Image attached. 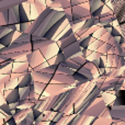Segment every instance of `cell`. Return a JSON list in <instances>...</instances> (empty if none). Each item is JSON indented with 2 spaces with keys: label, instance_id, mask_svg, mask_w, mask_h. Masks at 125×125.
I'll return each instance as SVG.
<instances>
[{
  "label": "cell",
  "instance_id": "20",
  "mask_svg": "<svg viewBox=\"0 0 125 125\" xmlns=\"http://www.w3.org/2000/svg\"><path fill=\"white\" fill-rule=\"evenodd\" d=\"M78 73H80L83 77H86L87 79L89 80V81H92L93 79H94V77H93V75H92V73H91L90 70H88L87 68H84L83 66H81L79 68V70H78Z\"/></svg>",
  "mask_w": 125,
  "mask_h": 125
},
{
  "label": "cell",
  "instance_id": "13",
  "mask_svg": "<svg viewBox=\"0 0 125 125\" xmlns=\"http://www.w3.org/2000/svg\"><path fill=\"white\" fill-rule=\"evenodd\" d=\"M15 32H17V31H15ZM15 32L14 31H10L8 34L2 36L1 39H0V45H1L2 47H8V46H10L11 44L13 43V36H14Z\"/></svg>",
  "mask_w": 125,
  "mask_h": 125
},
{
  "label": "cell",
  "instance_id": "8",
  "mask_svg": "<svg viewBox=\"0 0 125 125\" xmlns=\"http://www.w3.org/2000/svg\"><path fill=\"white\" fill-rule=\"evenodd\" d=\"M28 1H30V0H0V13L4 10H9L13 7L19 6V4H22Z\"/></svg>",
  "mask_w": 125,
  "mask_h": 125
},
{
  "label": "cell",
  "instance_id": "33",
  "mask_svg": "<svg viewBox=\"0 0 125 125\" xmlns=\"http://www.w3.org/2000/svg\"><path fill=\"white\" fill-rule=\"evenodd\" d=\"M50 2H54V1H56V0H48Z\"/></svg>",
  "mask_w": 125,
  "mask_h": 125
},
{
  "label": "cell",
  "instance_id": "15",
  "mask_svg": "<svg viewBox=\"0 0 125 125\" xmlns=\"http://www.w3.org/2000/svg\"><path fill=\"white\" fill-rule=\"evenodd\" d=\"M77 41H78L77 35H76V34L70 35V36L67 37V39L62 40V41H59V42H61V46H59V50H62V48L67 47V46H69V45H71V44L76 43Z\"/></svg>",
  "mask_w": 125,
  "mask_h": 125
},
{
  "label": "cell",
  "instance_id": "2",
  "mask_svg": "<svg viewBox=\"0 0 125 125\" xmlns=\"http://www.w3.org/2000/svg\"><path fill=\"white\" fill-rule=\"evenodd\" d=\"M64 17V11L62 10H55L53 9L51 11V13L45 18V19L42 21V23L37 26V29L32 33V41L34 40H39V39H42L43 35L58 21L59 19Z\"/></svg>",
  "mask_w": 125,
  "mask_h": 125
},
{
  "label": "cell",
  "instance_id": "31",
  "mask_svg": "<svg viewBox=\"0 0 125 125\" xmlns=\"http://www.w3.org/2000/svg\"><path fill=\"white\" fill-rule=\"evenodd\" d=\"M100 1H101V2H102V3H103V4H104V3H105V2H106V0H100Z\"/></svg>",
  "mask_w": 125,
  "mask_h": 125
},
{
  "label": "cell",
  "instance_id": "32",
  "mask_svg": "<svg viewBox=\"0 0 125 125\" xmlns=\"http://www.w3.org/2000/svg\"><path fill=\"white\" fill-rule=\"evenodd\" d=\"M0 125H7V123H6V122H2V123L0 124Z\"/></svg>",
  "mask_w": 125,
  "mask_h": 125
},
{
  "label": "cell",
  "instance_id": "25",
  "mask_svg": "<svg viewBox=\"0 0 125 125\" xmlns=\"http://www.w3.org/2000/svg\"><path fill=\"white\" fill-rule=\"evenodd\" d=\"M69 59H71L73 62H76V64H78L79 66H83L84 64L87 62V59L86 58H83L82 56H80V53L78 55H75V56H73L71 58H69Z\"/></svg>",
  "mask_w": 125,
  "mask_h": 125
},
{
  "label": "cell",
  "instance_id": "5",
  "mask_svg": "<svg viewBox=\"0 0 125 125\" xmlns=\"http://www.w3.org/2000/svg\"><path fill=\"white\" fill-rule=\"evenodd\" d=\"M62 54L65 55V57H66L67 59L71 58L73 56H75V55H78L80 53V51H81V47H80L79 45V42H76V43L71 44V45L67 46V47L62 48V50H59Z\"/></svg>",
  "mask_w": 125,
  "mask_h": 125
},
{
  "label": "cell",
  "instance_id": "12",
  "mask_svg": "<svg viewBox=\"0 0 125 125\" xmlns=\"http://www.w3.org/2000/svg\"><path fill=\"white\" fill-rule=\"evenodd\" d=\"M9 14V24H19V11H18V6L8 10Z\"/></svg>",
  "mask_w": 125,
  "mask_h": 125
},
{
  "label": "cell",
  "instance_id": "24",
  "mask_svg": "<svg viewBox=\"0 0 125 125\" xmlns=\"http://www.w3.org/2000/svg\"><path fill=\"white\" fill-rule=\"evenodd\" d=\"M9 24V14L8 10H4L0 13V26H4Z\"/></svg>",
  "mask_w": 125,
  "mask_h": 125
},
{
  "label": "cell",
  "instance_id": "6",
  "mask_svg": "<svg viewBox=\"0 0 125 125\" xmlns=\"http://www.w3.org/2000/svg\"><path fill=\"white\" fill-rule=\"evenodd\" d=\"M110 115L112 120H125V105L110 106Z\"/></svg>",
  "mask_w": 125,
  "mask_h": 125
},
{
  "label": "cell",
  "instance_id": "3",
  "mask_svg": "<svg viewBox=\"0 0 125 125\" xmlns=\"http://www.w3.org/2000/svg\"><path fill=\"white\" fill-rule=\"evenodd\" d=\"M106 106H108V104L105 103V101H104L103 99L98 98V99L94 100V103H92L86 111H84V112L80 113V114L83 115V116L99 117L100 115L104 112V110L106 109Z\"/></svg>",
  "mask_w": 125,
  "mask_h": 125
},
{
  "label": "cell",
  "instance_id": "28",
  "mask_svg": "<svg viewBox=\"0 0 125 125\" xmlns=\"http://www.w3.org/2000/svg\"><path fill=\"white\" fill-rule=\"evenodd\" d=\"M65 65H66L68 68H70L71 70H73V71H78V70H79V68L81 67V66H79L78 64L73 62L71 59H67V61L65 62Z\"/></svg>",
  "mask_w": 125,
  "mask_h": 125
},
{
  "label": "cell",
  "instance_id": "23",
  "mask_svg": "<svg viewBox=\"0 0 125 125\" xmlns=\"http://www.w3.org/2000/svg\"><path fill=\"white\" fill-rule=\"evenodd\" d=\"M40 71H42V73H50V75H54V73H56L57 71V65H47L46 67H44V68H42Z\"/></svg>",
  "mask_w": 125,
  "mask_h": 125
},
{
  "label": "cell",
  "instance_id": "18",
  "mask_svg": "<svg viewBox=\"0 0 125 125\" xmlns=\"http://www.w3.org/2000/svg\"><path fill=\"white\" fill-rule=\"evenodd\" d=\"M0 113L4 114V116H10L11 117L13 115V113H14V110H12V109L10 108V105L4 102L3 104L0 105Z\"/></svg>",
  "mask_w": 125,
  "mask_h": 125
},
{
  "label": "cell",
  "instance_id": "17",
  "mask_svg": "<svg viewBox=\"0 0 125 125\" xmlns=\"http://www.w3.org/2000/svg\"><path fill=\"white\" fill-rule=\"evenodd\" d=\"M88 4H89V10H90V14H92L95 10H98L99 8H101L102 6H104L100 0H89L88 1ZM91 17V15H90Z\"/></svg>",
  "mask_w": 125,
  "mask_h": 125
},
{
  "label": "cell",
  "instance_id": "11",
  "mask_svg": "<svg viewBox=\"0 0 125 125\" xmlns=\"http://www.w3.org/2000/svg\"><path fill=\"white\" fill-rule=\"evenodd\" d=\"M32 81H33V77H32V73H31V71H30V73H24L23 77H22L21 79L19 80L17 88H19V89L28 88V87L30 86L31 83H32Z\"/></svg>",
  "mask_w": 125,
  "mask_h": 125
},
{
  "label": "cell",
  "instance_id": "26",
  "mask_svg": "<svg viewBox=\"0 0 125 125\" xmlns=\"http://www.w3.org/2000/svg\"><path fill=\"white\" fill-rule=\"evenodd\" d=\"M66 61H67V58L65 57V55L59 51V52L57 53L56 56L54 57V65H57V66H58L59 64H62V62H65Z\"/></svg>",
  "mask_w": 125,
  "mask_h": 125
},
{
  "label": "cell",
  "instance_id": "4",
  "mask_svg": "<svg viewBox=\"0 0 125 125\" xmlns=\"http://www.w3.org/2000/svg\"><path fill=\"white\" fill-rule=\"evenodd\" d=\"M71 12H73V21L77 20H83L90 17V10L89 7L84 8L83 4H78V6L71 7Z\"/></svg>",
  "mask_w": 125,
  "mask_h": 125
},
{
  "label": "cell",
  "instance_id": "7",
  "mask_svg": "<svg viewBox=\"0 0 125 125\" xmlns=\"http://www.w3.org/2000/svg\"><path fill=\"white\" fill-rule=\"evenodd\" d=\"M66 21V18H65V15L62 18V19H59L58 21L56 22V23L54 24V25L52 26V28L50 29V30L47 31V32L45 33V34L43 35V37L42 39H45V40H53L54 39V36L57 34V31L61 29V26H62V22H65Z\"/></svg>",
  "mask_w": 125,
  "mask_h": 125
},
{
  "label": "cell",
  "instance_id": "10",
  "mask_svg": "<svg viewBox=\"0 0 125 125\" xmlns=\"http://www.w3.org/2000/svg\"><path fill=\"white\" fill-rule=\"evenodd\" d=\"M6 99V103L12 104L17 103L20 101V93H19V88H13L11 90H9V93L4 97Z\"/></svg>",
  "mask_w": 125,
  "mask_h": 125
},
{
  "label": "cell",
  "instance_id": "14",
  "mask_svg": "<svg viewBox=\"0 0 125 125\" xmlns=\"http://www.w3.org/2000/svg\"><path fill=\"white\" fill-rule=\"evenodd\" d=\"M115 100L112 105H125V89H121L120 91L114 93Z\"/></svg>",
  "mask_w": 125,
  "mask_h": 125
},
{
  "label": "cell",
  "instance_id": "27",
  "mask_svg": "<svg viewBox=\"0 0 125 125\" xmlns=\"http://www.w3.org/2000/svg\"><path fill=\"white\" fill-rule=\"evenodd\" d=\"M19 93H20V100L30 99V91H29V87L28 88L19 89Z\"/></svg>",
  "mask_w": 125,
  "mask_h": 125
},
{
  "label": "cell",
  "instance_id": "29",
  "mask_svg": "<svg viewBox=\"0 0 125 125\" xmlns=\"http://www.w3.org/2000/svg\"><path fill=\"white\" fill-rule=\"evenodd\" d=\"M32 114H33V116H34V120L36 121L41 115H43V112H42L41 110H39V109H32Z\"/></svg>",
  "mask_w": 125,
  "mask_h": 125
},
{
  "label": "cell",
  "instance_id": "22",
  "mask_svg": "<svg viewBox=\"0 0 125 125\" xmlns=\"http://www.w3.org/2000/svg\"><path fill=\"white\" fill-rule=\"evenodd\" d=\"M71 76H73V78L75 79L76 82H80V83H88V82H90L86 77H83V76L80 73H78V71H75Z\"/></svg>",
  "mask_w": 125,
  "mask_h": 125
},
{
  "label": "cell",
  "instance_id": "19",
  "mask_svg": "<svg viewBox=\"0 0 125 125\" xmlns=\"http://www.w3.org/2000/svg\"><path fill=\"white\" fill-rule=\"evenodd\" d=\"M57 73H62V75H69L71 76L75 71L71 70L70 68H68V67L65 65V62H62V64H59L58 66H57Z\"/></svg>",
  "mask_w": 125,
  "mask_h": 125
},
{
  "label": "cell",
  "instance_id": "9",
  "mask_svg": "<svg viewBox=\"0 0 125 125\" xmlns=\"http://www.w3.org/2000/svg\"><path fill=\"white\" fill-rule=\"evenodd\" d=\"M32 43V52L33 51H37V50H42V48L46 47V46L51 45V44L55 43L54 40H45V39H39V40H34L31 42Z\"/></svg>",
  "mask_w": 125,
  "mask_h": 125
},
{
  "label": "cell",
  "instance_id": "16",
  "mask_svg": "<svg viewBox=\"0 0 125 125\" xmlns=\"http://www.w3.org/2000/svg\"><path fill=\"white\" fill-rule=\"evenodd\" d=\"M13 42L14 43H30V42H32V35L29 33H20L19 36Z\"/></svg>",
  "mask_w": 125,
  "mask_h": 125
},
{
  "label": "cell",
  "instance_id": "30",
  "mask_svg": "<svg viewBox=\"0 0 125 125\" xmlns=\"http://www.w3.org/2000/svg\"><path fill=\"white\" fill-rule=\"evenodd\" d=\"M89 0H70V6H78V4H83V2H88Z\"/></svg>",
  "mask_w": 125,
  "mask_h": 125
},
{
  "label": "cell",
  "instance_id": "1",
  "mask_svg": "<svg viewBox=\"0 0 125 125\" xmlns=\"http://www.w3.org/2000/svg\"><path fill=\"white\" fill-rule=\"evenodd\" d=\"M106 7L112 10L113 15L115 17V23L116 25H113L120 31L121 33V48H122V57L125 62V0H106Z\"/></svg>",
  "mask_w": 125,
  "mask_h": 125
},
{
  "label": "cell",
  "instance_id": "21",
  "mask_svg": "<svg viewBox=\"0 0 125 125\" xmlns=\"http://www.w3.org/2000/svg\"><path fill=\"white\" fill-rule=\"evenodd\" d=\"M78 42H79V45L81 48H88L90 44L92 43V35H89L82 40H78Z\"/></svg>",
  "mask_w": 125,
  "mask_h": 125
}]
</instances>
